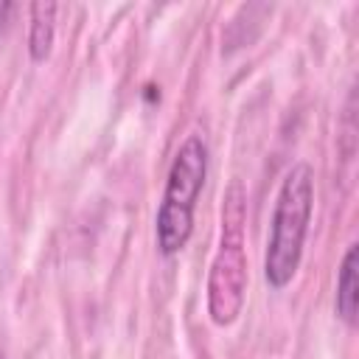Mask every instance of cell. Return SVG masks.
<instances>
[{
  "label": "cell",
  "mask_w": 359,
  "mask_h": 359,
  "mask_svg": "<svg viewBox=\"0 0 359 359\" xmlns=\"http://www.w3.org/2000/svg\"><path fill=\"white\" fill-rule=\"evenodd\" d=\"M311 208H314V171L309 163H297L283 177L272 210V233L264 255V275L272 289H283L300 266Z\"/></svg>",
  "instance_id": "obj_1"
},
{
  "label": "cell",
  "mask_w": 359,
  "mask_h": 359,
  "mask_svg": "<svg viewBox=\"0 0 359 359\" xmlns=\"http://www.w3.org/2000/svg\"><path fill=\"white\" fill-rule=\"evenodd\" d=\"M208 174V146L199 135H188L168 168L165 194L157 210V247L163 255H174L185 247L194 227L196 196Z\"/></svg>",
  "instance_id": "obj_2"
},
{
  "label": "cell",
  "mask_w": 359,
  "mask_h": 359,
  "mask_svg": "<svg viewBox=\"0 0 359 359\" xmlns=\"http://www.w3.org/2000/svg\"><path fill=\"white\" fill-rule=\"evenodd\" d=\"M238 194H241L238 185H233L222 222V244L210 264V278H208V314L216 325H230L241 314L247 294V258H244Z\"/></svg>",
  "instance_id": "obj_3"
},
{
  "label": "cell",
  "mask_w": 359,
  "mask_h": 359,
  "mask_svg": "<svg viewBox=\"0 0 359 359\" xmlns=\"http://www.w3.org/2000/svg\"><path fill=\"white\" fill-rule=\"evenodd\" d=\"M356 264H359V247L351 244L337 275V314L342 323L353 325L356 323V309H359V280H356Z\"/></svg>",
  "instance_id": "obj_4"
},
{
  "label": "cell",
  "mask_w": 359,
  "mask_h": 359,
  "mask_svg": "<svg viewBox=\"0 0 359 359\" xmlns=\"http://www.w3.org/2000/svg\"><path fill=\"white\" fill-rule=\"evenodd\" d=\"M56 31V3H34L31 6V31H28V50L34 59H45L53 45Z\"/></svg>",
  "instance_id": "obj_5"
},
{
  "label": "cell",
  "mask_w": 359,
  "mask_h": 359,
  "mask_svg": "<svg viewBox=\"0 0 359 359\" xmlns=\"http://www.w3.org/2000/svg\"><path fill=\"white\" fill-rule=\"evenodd\" d=\"M11 11H14V3H0V25H6Z\"/></svg>",
  "instance_id": "obj_6"
}]
</instances>
